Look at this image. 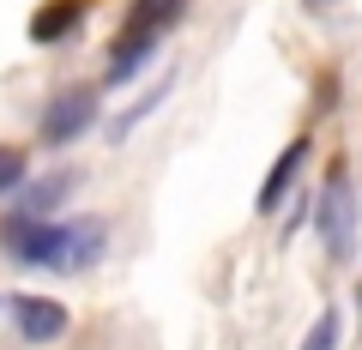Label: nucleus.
<instances>
[{"instance_id": "obj_7", "label": "nucleus", "mask_w": 362, "mask_h": 350, "mask_svg": "<svg viewBox=\"0 0 362 350\" xmlns=\"http://www.w3.org/2000/svg\"><path fill=\"white\" fill-rule=\"evenodd\" d=\"M78 13H85V0H49V6H42L37 13V25H30V37L37 42H54V37H66V25H78Z\"/></svg>"}, {"instance_id": "obj_9", "label": "nucleus", "mask_w": 362, "mask_h": 350, "mask_svg": "<svg viewBox=\"0 0 362 350\" xmlns=\"http://www.w3.org/2000/svg\"><path fill=\"white\" fill-rule=\"evenodd\" d=\"M13 187H25V151L0 145V194H13Z\"/></svg>"}, {"instance_id": "obj_6", "label": "nucleus", "mask_w": 362, "mask_h": 350, "mask_svg": "<svg viewBox=\"0 0 362 350\" xmlns=\"http://www.w3.org/2000/svg\"><path fill=\"white\" fill-rule=\"evenodd\" d=\"M302 157H308V139H290L284 151H278V163H272L266 187H259V211H272V206H278V199L290 194V182H296V169H302Z\"/></svg>"}, {"instance_id": "obj_3", "label": "nucleus", "mask_w": 362, "mask_h": 350, "mask_svg": "<svg viewBox=\"0 0 362 350\" xmlns=\"http://www.w3.org/2000/svg\"><path fill=\"white\" fill-rule=\"evenodd\" d=\"M85 127H97V91H61L49 109H42V139L49 145H66V139H78Z\"/></svg>"}, {"instance_id": "obj_1", "label": "nucleus", "mask_w": 362, "mask_h": 350, "mask_svg": "<svg viewBox=\"0 0 362 350\" xmlns=\"http://www.w3.org/2000/svg\"><path fill=\"white\" fill-rule=\"evenodd\" d=\"M6 254L30 259V266H54V272H85L97 266L109 247V223L103 218H73V223H42V218H6L0 230Z\"/></svg>"}, {"instance_id": "obj_11", "label": "nucleus", "mask_w": 362, "mask_h": 350, "mask_svg": "<svg viewBox=\"0 0 362 350\" xmlns=\"http://www.w3.org/2000/svg\"><path fill=\"white\" fill-rule=\"evenodd\" d=\"M332 344H338V314H332V308H326V314H320V320H314V326H308V338H302V350H332Z\"/></svg>"}, {"instance_id": "obj_5", "label": "nucleus", "mask_w": 362, "mask_h": 350, "mask_svg": "<svg viewBox=\"0 0 362 350\" xmlns=\"http://www.w3.org/2000/svg\"><path fill=\"white\" fill-rule=\"evenodd\" d=\"M181 13V0H133L127 25H121V42H139V37H163V25Z\"/></svg>"}, {"instance_id": "obj_4", "label": "nucleus", "mask_w": 362, "mask_h": 350, "mask_svg": "<svg viewBox=\"0 0 362 350\" xmlns=\"http://www.w3.org/2000/svg\"><path fill=\"white\" fill-rule=\"evenodd\" d=\"M13 320H18V332H25L30 344H54V338L66 332V308L49 302V296H13Z\"/></svg>"}, {"instance_id": "obj_8", "label": "nucleus", "mask_w": 362, "mask_h": 350, "mask_svg": "<svg viewBox=\"0 0 362 350\" xmlns=\"http://www.w3.org/2000/svg\"><path fill=\"white\" fill-rule=\"evenodd\" d=\"M157 54V37H139V42H121L115 49V61H109V85H127L133 73H139L145 61Z\"/></svg>"}, {"instance_id": "obj_2", "label": "nucleus", "mask_w": 362, "mask_h": 350, "mask_svg": "<svg viewBox=\"0 0 362 350\" xmlns=\"http://www.w3.org/2000/svg\"><path fill=\"white\" fill-rule=\"evenodd\" d=\"M320 242H326L332 259H344L350 242H356V194H350L344 175H332L326 194H320Z\"/></svg>"}, {"instance_id": "obj_10", "label": "nucleus", "mask_w": 362, "mask_h": 350, "mask_svg": "<svg viewBox=\"0 0 362 350\" xmlns=\"http://www.w3.org/2000/svg\"><path fill=\"white\" fill-rule=\"evenodd\" d=\"M73 194V175H54V182H42V187H30V211H42V206H61V199Z\"/></svg>"}]
</instances>
